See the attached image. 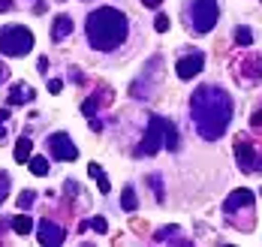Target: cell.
I'll list each match as a JSON object with an SVG mask.
<instances>
[{
    "instance_id": "6da1fadb",
    "label": "cell",
    "mask_w": 262,
    "mask_h": 247,
    "mask_svg": "<svg viewBox=\"0 0 262 247\" xmlns=\"http://www.w3.org/2000/svg\"><path fill=\"white\" fill-rule=\"evenodd\" d=\"M190 109H193V124H196L199 136L208 142L223 136L232 121V100L220 87H199L190 97Z\"/></svg>"
},
{
    "instance_id": "7a4b0ae2",
    "label": "cell",
    "mask_w": 262,
    "mask_h": 247,
    "mask_svg": "<svg viewBox=\"0 0 262 247\" xmlns=\"http://www.w3.org/2000/svg\"><path fill=\"white\" fill-rule=\"evenodd\" d=\"M127 15L121 12V9H115V6H100V9H94L91 15H88V42H91V49H97V52H115L124 39H127Z\"/></svg>"
},
{
    "instance_id": "3957f363",
    "label": "cell",
    "mask_w": 262,
    "mask_h": 247,
    "mask_svg": "<svg viewBox=\"0 0 262 247\" xmlns=\"http://www.w3.org/2000/svg\"><path fill=\"white\" fill-rule=\"evenodd\" d=\"M33 49V33L21 25L15 28H3L0 30V52L9 57H25Z\"/></svg>"
},
{
    "instance_id": "277c9868",
    "label": "cell",
    "mask_w": 262,
    "mask_h": 247,
    "mask_svg": "<svg viewBox=\"0 0 262 247\" xmlns=\"http://www.w3.org/2000/svg\"><path fill=\"white\" fill-rule=\"evenodd\" d=\"M217 15H220L217 0H190V25L196 33H208L217 25Z\"/></svg>"
},
{
    "instance_id": "5b68a950",
    "label": "cell",
    "mask_w": 262,
    "mask_h": 247,
    "mask_svg": "<svg viewBox=\"0 0 262 247\" xmlns=\"http://www.w3.org/2000/svg\"><path fill=\"white\" fill-rule=\"evenodd\" d=\"M163 145H166V118L154 115V118L148 121V133H145V139H142V145H139V151H136V154L151 157V154H157Z\"/></svg>"
},
{
    "instance_id": "8992f818",
    "label": "cell",
    "mask_w": 262,
    "mask_h": 247,
    "mask_svg": "<svg viewBox=\"0 0 262 247\" xmlns=\"http://www.w3.org/2000/svg\"><path fill=\"white\" fill-rule=\"evenodd\" d=\"M49 151H52V157L63 160V163H73V160L79 157V148L73 145V139L67 136V133H54V136L49 139Z\"/></svg>"
},
{
    "instance_id": "52a82bcc",
    "label": "cell",
    "mask_w": 262,
    "mask_h": 247,
    "mask_svg": "<svg viewBox=\"0 0 262 247\" xmlns=\"http://www.w3.org/2000/svg\"><path fill=\"white\" fill-rule=\"evenodd\" d=\"M235 157H238L241 172H262V154L253 148V145H247L244 139L235 145Z\"/></svg>"
},
{
    "instance_id": "ba28073f",
    "label": "cell",
    "mask_w": 262,
    "mask_h": 247,
    "mask_svg": "<svg viewBox=\"0 0 262 247\" xmlns=\"http://www.w3.org/2000/svg\"><path fill=\"white\" fill-rule=\"evenodd\" d=\"M202 66H205V55L202 52H190V55L178 57V63H175V73H178V79H196L199 73H202Z\"/></svg>"
},
{
    "instance_id": "9c48e42d",
    "label": "cell",
    "mask_w": 262,
    "mask_h": 247,
    "mask_svg": "<svg viewBox=\"0 0 262 247\" xmlns=\"http://www.w3.org/2000/svg\"><path fill=\"white\" fill-rule=\"evenodd\" d=\"M253 199H256V196H253L250 190H244V187H241V190H232L229 196H226V202H223V211H226L229 217H235L238 211H250Z\"/></svg>"
},
{
    "instance_id": "30bf717a",
    "label": "cell",
    "mask_w": 262,
    "mask_h": 247,
    "mask_svg": "<svg viewBox=\"0 0 262 247\" xmlns=\"http://www.w3.org/2000/svg\"><path fill=\"white\" fill-rule=\"evenodd\" d=\"M36 238H39V244H46V247H57V244H63V229L57 223H52V220H39Z\"/></svg>"
},
{
    "instance_id": "8fae6325",
    "label": "cell",
    "mask_w": 262,
    "mask_h": 247,
    "mask_svg": "<svg viewBox=\"0 0 262 247\" xmlns=\"http://www.w3.org/2000/svg\"><path fill=\"white\" fill-rule=\"evenodd\" d=\"M73 28H76V25H73V18H70V15H57V18H54V25H52L54 42H57V39H67V36L73 33Z\"/></svg>"
},
{
    "instance_id": "7c38bea8",
    "label": "cell",
    "mask_w": 262,
    "mask_h": 247,
    "mask_svg": "<svg viewBox=\"0 0 262 247\" xmlns=\"http://www.w3.org/2000/svg\"><path fill=\"white\" fill-rule=\"evenodd\" d=\"M33 100V87H27V84H15V87H9V106H25Z\"/></svg>"
},
{
    "instance_id": "4fadbf2b",
    "label": "cell",
    "mask_w": 262,
    "mask_h": 247,
    "mask_svg": "<svg viewBox=\"0 0 262 247\" xmlns=\"http://www.w3.org/2000/svg\"><path fill=\"white\" fill-rule=\"evenodd\" d=\"M30 148H33L30 136L18 139V145H15V160H18V163H30Z\"/></svg>"
},
{
    "instance_id": "5bb4252c",
    "label": "cell",
    "mask_w": 262,
    "mask_h": 247,
    "mask_svg": "<svg viewBox=\"0 0 262 247\" xmlns=\"http://www.w3.org/2000/svg\"><path fill=\"white\" fill-rule=\"evenodd\" d=\"M241 63H244V70H241V73H244L247 79H253V82L262 79V57H256V60H241Z\"/></svg>"
},
{
    "instance_id": "9a60e30c",
    "label": "cell",
    "mask_w": 262,
    "mask_h": 247,
    "mask_svg": "<svg viewBox=\"0 0 262 247\" xmlns=\"http://www.w3.org/2000/svg\"><path fill=\"white\" fill-rule=\"evenodd\" d=\"M178 145H181L178 127H175L172 121H166V148H169V151H178Z\"/></svg>"
},
{
    "instance_id": "2e32d148",
    "label": "cell",
    "mask_w": 262,
    "mask_h": 247,
    "mask_svg": "<svg viewBox=\"0 0 262 247\" xmlns=\"http://www.w3.org/2000/svg\"><path fill=\"white\" fill-rule=\"evenodd\" d=\"M178 232H181V229H175V226H166V229L154 232V241H181V244H187Z\"/></svg>"
},
{
    "instance_id": "e0dca14e",
    "label": "cell",
    "mask_w": 262,
    "mask_h": 247,
    "mask_svg": "<svg viewBox=\"0 0 262 247\" xmlns=\"http://www.w3.org/2000/svg\"><path fill=\"white\" fill-rule=\"evenodd\" d=\"M12 229H15L18 235H27V232H33V220L27 217V214H15V217H12Z\"/></svg>"
},
{
    "instance_id": "ac0fdd59",
    "label": "cell",
    "mask_w": 262,
    "mask_h": 247,
    "mask_svg": "<svg viewBox=\"0 0 262 247\" xmlns=\"http://www.w3.org/2000/svg\"><path fill=\"white\" fill-rule=\"evenodd\" d=\"M121 205H124V211H136V208H139V196H136V190H133V187H127V190H124V196H121Z\"/></svg>"
},
{
    "instance_id": "d6986e66",
    "label": "cell",
    "mask_w": 262,
    "mask_h": 247,
    "mask_svg": "<svg viewBox=\"0 0 262 247\" xmlns=\"http://www.w3.org/2000/svg\"><path fill=\"white\" fill-rule=\"evenodd\" d=\"M30 172L39 175V178L49 175V160H46V157H30Z\"/></svg>"
},
{
    "instance_id": "ffe728a7",
    "label": "cell",
    "mask_w": 262,
    "mask_h": 247,
    "mask_svg": "<svg viewBox=\"0 0 262 247\" xmlns=\"http://www.w3.org/2000/svg\"><path fill=\"white\" fill-rule=\"evenodd\" d=\"M235 42H238V46H250V42H253L250 28H235Z\"/></svg>"
},
{
    "instance_id": "44dd1931",
    "label": "cell",
    "mask_w": 262,
    "mask_h": 247,
    "mask_svg": "<svg viewBox=\"0 0 262 247\" xmlns=\"http://www.w3.org/2000/svg\"><path fill=\"white\" fill-rule=\"evenodd\" d=\"M97 103H100V97H88V100L81 103V115H84V118H94V111H97Z\"/></svg>"
},
{
    "instance_id": "7402d4cb",
    "label": "cell",
    "mask_w": 262,
    "mask_h": 247,
    "mask_svg": "<svg viewBox=\"0 0 262 247\" xmlns=\"http://www.w3.org/2000/svg\"><path fill=\"white\" fill-rule=\"evenodd\" d=\"M88 226H91V229H97V232H105V229H108V226H105V220H103V217H91V220H88V223H81V232H84Z\"/></svg>"
},
{
    "instance_id": "603a6c76",
    "label": "cell",
    "mask_w": 262,
    "mask_h": 247,
    "mask_svg": "<svg viewBox=\"0 0 262 247\" xmlns=\"http://www.w3.org/2000/svg\"><path fill=\"white\" fill-rule=\"evenodd\" d=\"M9 184H12V181H9V175H6V172H0V202L6 199V193H9Z\"/></svg>"
},
{
    "instance_id": "cb8c5ba5",
    "label": "cell",
    "mask_w": 262,
    "mask_h": 247,
    "mask_svg": "<svg viewBox=\"0 0 262 247\" xmlns=\"http://www.w3.org/2000/svg\"><path fill=\"white\" fill-rule=\"evenodd\" d=\"M30 202H33V190H25L21 196H18V208H27Z\"/></svg>"
},
{
    "instance_id": "d4e9b609",
    "label": "cell",
    "mask_w": 262,
    "mask_h": 247,
    "mask_svg": "<svg viewBox=\"0 0 262 247\" xmlns=\"http://www.w3.org/2000/svg\"><path fill=\"white\" fill-rule=\"evenodd\" d=\"M151 190L157 193V199L163 202V187H160V178H154V175H151Z\"/></svg>"
},
{
    "instance_id": "484cf974",
    "label": "cell",
    "mask_w": 262,
    "mask_h": 247,
    "mask_svg": "<svg viewBox=\"0 0 262 247\" xmlns=\"http://www.w3.org/2000/svg\"><path fill=\"white\" fill-rule=\"evenodd\" d=\"M157 30H160V33H166V30H169V18H166V15H157Z\"/></svg>"
},
{
    "instance_id": "4316f807",
    "label": "cell",
    "mask_w": 262,
    "mask_h": 247,
    "mask_svg": "<svg viewBox=\"0 0 262 247\" xmlns=\"http://www.w3.org/2000/svg\"><path fill=\"white\" fill-rule=\"evenodd\" d=\"M49 91H52V94H60V91H63V82H60V79H52V82H49Z\"/></svg>"
},
{
    "instance_id": "83f0119b",
    "label": "cell",
    "mask_w": 262,
    "mask_h": 247,
    "mask_svg": "<svg viewBox=\"0 0 262 247\" xmlns=\"http://www.w3.org/2000/svg\"><path fill=\"white\" fill-rule=\"evenodd\" d=\"M88 175H91V178H100V175H103V169H100L97 163H91V166H88Z\"/></svg>"
},
{
    "instance_id": "f1b7e54d",
    "label": "cell",
    "mask_w": 262,
    "mask_h": 247,
    "mask_svg": "<svg viewBox=\"0 0 262 247\" xmlns=\"http://www.w3.org/2000/svg\"><path fill=\"white\" fill-rule=\"evenodd\" d=\"M250 127H262V109L256 111V115H253V118H250Z\"/></svg>"
},
{
    "instance_id": "f546056e",
    "label": "cell",
    "mask_w": 262,
    "mask_h": 247,
    "mask_svg": "<svg viewBox=\"0 0 262 247\" xmlns=\"http://www.w3.org/2000/svg\"><path fill=\"white\" fill-rule=\"evenodd\" d=\"M67 193L76 196V193H79V184H76V181H67Z\"/></svg>"
},
{
    "instance_id": "4dcf8cb0",
    "label": "cell",
    "mask_w": 262,
    "mask_h": 247,
    "mask_svg": "<svg viewBox=\"0 0 262 247\" xmlns=\"http://www.w3.org/2000/svg\"><path fill=\"white\" fill-rule=\"evenodd\" d=\"M6 118H9V111H0V139H3V124H6Z\"/></svg>"
},
{
    "instance_id": "1f68e13d",
    "label": "cell",
    "mask_w": 262,
    "mask_h": 247,
    "mask_svg": "<svg viewBox=\"0 0 262 247\" xmlns=\"http://www.w3.org/2000/svg\"><path fill=\"white\" fill-rule=\"evenodd\" d=\"M142 3H145L148 9H154V6H160V3H163V0H142Z\"/></svg>"
},
{
    "instance_id": "d6a6232c",
    "label": "cell",
    "mask_w": 262,
    "mask_h": 247,
    "mask_svg": "<svg viewBox=\"0 0 262 247\" xmlns=\"http://www.w3.org/2000/svg\"><path fill=\"white\" fill-rule=\"evenodd\" d=\"M9 6H12V0H0V12H6Z\"/></svg>"
},
{
    "instance_id": "836d02e7",
    "label": "cell",
    "mask_w": 262,
    "mask_h": 247,
    "mask_svg": "<svg viewBox=\"0 0 262 247\" xmlns=\"http://www.w3.org/2000/svg\"><path fill=\"white\" fill-rule=\"evenodd\" d=\"M0 82H3V63H0Z\"/></svg>"
}]
</instances>
